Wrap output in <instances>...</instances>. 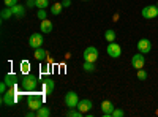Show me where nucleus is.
Returning <instances> with one entry per match:
<instances>
[{
  "instance_id": "aec40b11",
  "label": "nucleus",
  "mask_w": 158,
  "mask_h": 117,
  "mask_svg": "<svg viewBox=\"0 0 158 117\" xmlns=\"http://www.w3.org/2000/svg\"><path fill=\"white\" fill-rule=\"evenodd\" d=\"M0 16H2V21H6V19H10V18L13 16V11H11V8H10V6L3 8V10H2V13H0Z\"/></svg>"
},
{
  "instance_id": "412c9836",
  "label": "nucleus",
  "mask_w": 158,
  "mask_h": 117,
  "mask_svg": "<svg viewBox=\"0 0 158 117\" xmlns=\"http://www.w3.org/2000/svg\"><path fill=\"white\" fill-rule=\"evenodd\" d=\"M21 71H22V74H29V71H30V62L29 60L21 62Z\"/></svg>"
},
{
  "instance_id": "2eb2a0df",
  "label": "nucleus",
  "mask_w": 158,
  "mask_h": 117,
  "mask_svg": "<svg viewBox=\"0 0 158 117\" xmlns=\"http://www.w3.org/2000/svg\"><path fill=\"white\" fill-rule=\"evenodd\" d=\"M5 82H6V86H8V89L10 87H15V86H18V76L15 74V73H8L6 76H5V79H3Z\"/></svg>"
},
{
  "instance_id": "7ed1b4c3",
  "label": "nucleus",
  "mask_w": 158,
  "mask_h": 117,
  "mask_svg": "<svg viewBox=\"0 0 158 117\" xmlns=\"http://www.w3.org/2000/svg\"><path fill=\"white\" fill-rule=\"evenodd\" d=\"M27 106L33 111L40 109L43 106V97H40L38 94H32L29 92V97H27Z\"/></svg>"
},
{
  "instance_id": "20e7f679",
  "label": "nucleus",
  "mask_w": 158,
  "mask_h": 117,
  "mask_svg": "<svg viewBox=\"0 0 158 117\" xmlns=\"http://www.w3.org/2000/svg\"><path fill=\"white\" fill-rule=\"evenodd\" d=\"M141 15L144 19H155L158 18V5H149L146 8H142Z\"/></svg>"
},
{
  "instance_id": "9d476101",
  "label": "nucleus",
  "mask_w": 158,
  "mask_h": 117,
  "mask_svg": "<svg viewBox=\"0 0 158 117\" xmlns=\"http://www.w3.org/2000/svg\"><path fill=\"white\" fill-rule=\"evenodd\" d=\"M152 51V43L147 38H142V40L138 41V52H142V54H149Z\"/></svg>"
},
{
  "instance_id": "423d86ee",
  "label": "nucleus",
  "mask_w": 158,
  "mask_h": 117,
  "mask_svg": "<svg viewBox=\"0 0 158 117\" xmlns=\"http://www.w3.org/2000/svg\"><path fill=\"white\" fill-rule=\"evenodd\" d=\"M106 52H108V56H111L112 59H118L122 56V48H120V44H117V43H109L108 44V48H106Z\"/></svg>"
},
{
  "instance_id": "f03ea898",
  "label": "nucleus",
  "mask_w": 158,
  "mask_h": 117,
  "mask_svg": "<svg viewBox=\"0 0 158 117\" xmlns=\"http://www.w3.org/2000/svg\"><path fill=\"white\" fill-rule=\"evenodd\" d=\"M21 86L22 89L25 90V92H33V90L36 89L38 86V77L35 74H24L22 76V81H21Z\"/></svg>"
},
{
  "instance_id": "c756f323",
  "label": "nucleus",
  "mask_w": 158,
  "mask_h": 117,
  "mask_svg": "<svg viewBox=\"0 0 158 117\" xmlns=\"http://www.w3.org/2000/svg\"><path fill=\"white\" fill-rule=\"evenodd\" d=\"M62 5H63V8H68L71 5V0H62Z\"/></svg>"
},
{
  "instance_id": "ddd939ff",
  "label": "nucleus",
  "mask_w": 158,
  "mask_h": 117,
  "mask_svg": "<svg viewBox=\"0 0 158 117\" xmlns=\"http://www.w3.org/2000/svg\"><path fill=\"white\" fill-rule=\"evenodd\" d=\"M114 105L111 101H108V100H104L103 103H101V111H103V115L104 117H112V112H114Z\"/></svg>"
},
{
  "instance_id": "f257e3e1",
  "label": "nucleus",
  "mask_w": 158,
  "mask_h": 117,
  "mask_svg": "<svg viewBox=\"0 0 158 117\" xmlns=\"http://www.w3.org/2000/svg\"><path fill=\"white\" fill-rule=\"evenodd\" d=\"M19 95H21V92H18V86L10 87L6 92L2 95V103H3V105H6V106H13L18 101Z\"/></svg>"
},
{
  "instance_id": "9b49d317",
  "label": "nucleus",
  "mask_w": 158,
  "mask_h": 117,
  "mask_svg": "<svg viewBox=\"0 0 158 117\" xmlns=\"http://www.w3.org/2000/svg\"><path fill=\"white\" fill-rule=\"evenodd\" d=\"M76 108L81 111L82 114H87V112H90L92 108H94V103H92V100H89V98H84V100H79Z\"/></svg>"
},
{
  "instance_id": "cd10ccee",
  "label": "nucleus",
  "mask_w": 158,
  "mask_h": 117,
  "mask_svg": "<svg viewBox=\"0 0 158 117\" xmlns=\"http://www.w3.org/2000/svg\"><path fill=\"white\" fill-rule=\"evenodd\" d=\"M122 115H123V111H122V109H114L112 117H122Z\"/></svg>"
},
{
  "instance_id": "39448f33",
  "label": "nucleus",
  "mask_w": 158,
  "mask_h": 117,
  "mask_svg": "<svg viewBox=\"0 0 158 117\" xmlns=\"http://www.w3.org/2000/svg\"><path fill=\"white\" fill-rule=\"evenodd\" d=\"M98 60V51L95 46H89L84 51V62H97Z\"/></svg>"
},
{
  "instance_id": "a878e982",
  "label": "nucleus",
  "mask_w": 158,
  "mask_h": 117,
  "mask_svg": "<svg viewBox=\"0 0 158 117\" xmlns=\"http://www.w3.org/2000/svg\"><path fill=\"white\" fill-rule=\"evenodd\" d=\"M36 18H38L40 21H44V19L48 18L46 11H44V10H38V13H36Z\"/></svg>"
},
{
  "instance_id": "1a4fd4ad",
  "label": "nucleus",
  "mask_w": 158,
  "mask_h": 117,
  "mask_svg": "<svg viewBox=\"0 0 158 117\" xmlns=\"http://www.w3.org/2000/svg\"><path fill=\"white\" fill-rule=\"evenodd\" d=\"M77 103H79V97H77L76 92H68V94H65V105H67L70 109H71V108H76Z\"/></svg>"
},
{
  "instance_id": "4468645a",
  "label": "nucleus",
  "mask_w": 158,
  "mask_h": 117,
  "mask_svg": "<svg viewBox=\"0 0 158 117\" xmlns=\"http://www.w3.org/2000/svg\"><path fill=\"white\" fill-rule=\"evenodd\" d=\"M11 11H13V16L18 18V19H21V18H24V15H25V6L16 3L15 6H11Z\"/></svg>"
},
{
  "instance_id": "a211bd4d",
  "label": "nucleus",
  "mask_w": 158,
  "mask_h": 117,
  "mask_svg": "<svg viewBox=\"0 0 158 117\" xmlns=\"http://www.w3.org/2000/svg\"><path fill=\"white\" fill-rule=\"evenodd\" d=\"M51 115V109L48 106H41L40 109H36V117H49Z\"/></svg>"
},
{
  "instance_id": "c85d7f7f",
  "label": "nucleus",
  "mask_w": 158,
  "mask_h": 117,
  "mask_svg": "<svg viewBox=\"0 0 158 117\" xmlns=\"http://www.w3.org/2000/svg\"><path fill=\"white\" fill-rule=\"evenodd\" d=\"M16 3H18V0H5V5L10 6V8H11V6H15Z\"/></svg>"
},
{
  "instance_id": "5701e85b",
  "label": "nucleus",
  "mask_w": 158,
  "mask_h": 117,
  "mask_svg": "<svg viewBox=\"0 0 158 117\" xmlns=\"http://www.w3.org/2000/svg\"><path fill=\"white\" fill-rule=\"evenodd\" d=\"M35 3H36V8L38 10H44L49 5V0H35Z\"/></svg>"
},
{
  "instance_id": "393cba45",
  "label": "nucleus",
  "mask_w": 158,
  "mask_h": 117,
  "mask_svg": "<svg viewBox=\"0 0 158 117\" xmlns=\"http://www.w3.org/2000/svg\"><path fill=\"white\" fill-rule=\"evenodd\" d=\"M136 76H138V79H141V81H146V79H147V71L141 68V70H138Z\"/></svg>"
},
{
  "instance_id": "473e14b6",
  "label": "nucleus",
  "mask_w": 158,
  "mask_h": 117,
  "mask_svg": "<svg viewBox=\"0 0 158 117\" xmlns=\"http://www.w3.org/2000/svg\"><path fill=\"white\" fill-rule=\"evenodd\" d=\"M156 5H158V3H156Z\"/></svg>"
},
{
  "instance_id": "7c9ffc66",
  "label": "nucleus",
  "mask_w": 158,
  "mask_h": 117,
  "mask_svg": "<svg viewBox=\"0 0 158 117\" xmlns=\"http://www.w3.org/2000/svg\"><path fill=\"white\" fill-rule=\"evenodd\" d=\"M27 6H29V8H33V6H36L35 0H27Z\"/></svg>"
},
{
  "instance_id": "2f4dec72",
  "label": "nucleus",
  "mask_w": 158,
  "mask_h": 117,
  "mask_svg": "<svg viewBox=\"0 0 158 117\" xmlns=\"http://www.w3.org/2000/svg\"><path fill=\"white\" fill-rule=\"evenodd\" d=\"M41 73H49V65H43V67H41Z\"/></svg>"
},
{
  "instance_id": "6ab92c4d",
  "label": "nucleus",
  "mask_w": 158,
  "mask_h": 117,
  "mask_svg": "<svg viewBox=\"0 0 158 117\" xmlns=\"http://www.w3.org/2000/svg\"><path fill=\"white\" fill-rule=\"evenodd\" d=\"M62 10H63V5H62V3H54V5H51V13H52V15H56V16L60 15Z\"/></svg>"
},
{
  "instance_id": "f3484780",
  "label": "nucleus",
  "mask_w": 158,
  "mask_h": 117,
  "mask_svg": "<svg viewBox=\"0 0 158 117\" xmlns=\"http://www.w3.org/2000/svg\"><path fill=\"white\" fill-rule=\"evenodd\" d=\"M52 29H54V25H52V22H51L49 19L41 21V32H43V33H51Z\"/></svg>"
},
{
  "instance_id": "0eeeda50",
  "label": "nucleus",
  "mask_w": 158,
  "mask_h": 117,
  "mask_svg": "<svg viewBox=\"0 0 158 117\" xmlns=\"http://www.w3.org/2000/svg\"><path fill=\"white\" fill-rule=\"evenodd\" d=\"M144 65H146V57H144L142 52H138L131 57V67L136 68V70H141L144 68Z\"/></svg>"
},
{
  "instance_id": "4be33fe9",
  "label": "nucleus",
  "mask_w": 158,
  "mask_h": 117,
  "mask_svg": "<svg viewBox=\"0 0 158 117\" xmlns=\"http://www.w3.org/2000/svg\"><path fill=\"white\" fill-rule=\"evenodd\" d=\"M115 32L114 30H106L104 32V38H106V41L108 43H112V41H115Z\"/></svg>"
},
{
  "instance_id": "bb28decb",
  "label": "nucleus",
  "mask_w": 158,
  "mask_h": 117,
  "mask_svg": "<svg viewBox=\"0 0 158 117\" xmlns=\"http://www.w3.org/2000/svg\"><path fill=\"white\" fill-rule=\"evenodd\" d=\"M6 90H8V86H6V82L3 81V82H0V92H2V95L6 92Z\"/></svg>"
},
{
  "instance_id": "b1692460",
  "label": "nucleus",
  "mask_w": 158,
  "mask_h": 117,
  "mask_svg": "<svg viewBox=\"0 0 158 117\" xmlns=\"http://www.w3.org/2000/svg\"><path fill=\"white\" fill-rule=\"evenodd\" d=\"M82 68H84L85 71L92 73V71L95 70V65H94V62H84V65H82Z\"/></svg>"
},
{
  "instance_id": "dca6fc26",
  "label": "nucleus",
  "mask_w": 158,
  "mask_h": 117,
  "mask_svg": "<svg viewBox=\"0 0 158 117\" xmlns=\"http://www.w3.org/2000/svg\"><path fill=\"white\" fill-rule=\"evenodd\" d=\"M33 56H35V59H36V60H44V59L49 56V52H48L46 49H43V48H36Z\"/></svg>"
},
{
  "instance_id": "6e6552de",
  "label": "nucleus",
  "mask_w": 158,
  "mask_h": 117,
  "mask_svg": "<svg viewBox=\"0 0 158 117\" xmlns=\"http://www.w3.org/2000/svg\"><path fill=\"white\" fill-rule=\"evenodd\" d=\"M43 43H44V40H43V35H41V33H32L30 38H29V46H30L32 49L41 48Z\"/></svg>"
},
{
  "instance_id": "f8f14e48",
  "label": "nucleus",
  "mask_w": 158,
  "mask_h": 117,
  "mask_svg": "<svg viewBox=\"0 0 158 117\" xmlns=\"http://www.w3.org/2000/svg\"><path fill=\"white\" fill-rule=\"evenodd\" d=\"M54 87H56L54 81H52L51 77H48V79H44L43 84H41V94L43 95H51L52 92H54Z\"/></svg>"
}]
</instances>
